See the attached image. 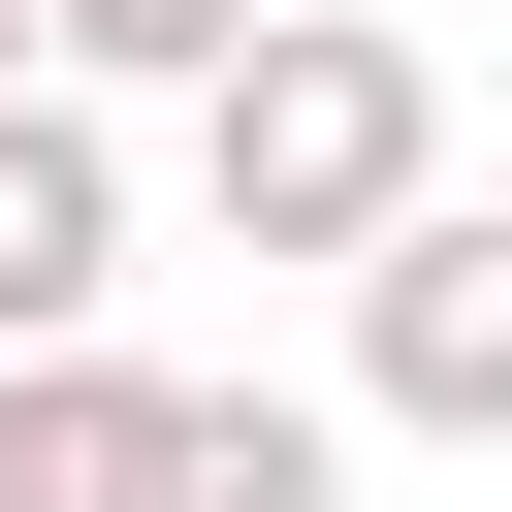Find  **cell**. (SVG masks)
<instances>
[{
  "mask_svg": "<svg viewBox=\"0 0 512 512\" xmlns=\"http://www.w3.org/2000/svg\"><path fill=\"white\" fill-rule=\"evenodd\" d=\"M96 320H128V128L0 96V352H96Z\"/></svg>",
  "mask_w": 512,
  "mask_h": 512,
  "instance_id": "obj_4",
  "label": "cell"
},
{
  "mask_svg": "<svg viewBox=\"0 0 512 512\" xmlns=\"http://www.w3.org/2000/svg\"><path fill=\"white\" fill-rule=\"evenodd\" d=\"M352 448H512V224L480 192H416L352 256Z\"/></svg>",
  "mask_w": 512,
  "mask_h": 512,
  "instance_id": "obj_3",
  "label": "cell"
},
{
  "mask_svg": "<svg viewBox=\"0 0 512 512\" xmlns=\"http://www.w3.org/2000/svg\"><path fill=\"white\" fill-rule=\"evenodd\" d=\"M0 512H352V416L320 384H160L96 320V352H0Z\"/></svg>",
  "mask_w": 512,
  "mask_h": 512,
  "instance_id": "obj_2",
  "label": "cell"
},
{
  "mask_svg": "<svg viewBox=\"0 0 512 512\" xmlns=\"http://www.w3.org/2000/svg\"><path fill=\"white\" fill-rule=\"evenodd\" d=\"M0 96H32V0H0Z\"/></svg>",
  "mask_w": 512,
  "mask_h": 512,
  "instance_id": "obj_6",
  "label": "cell"
},
{
  "mask_svg": "<svg viewBox=\"0 0 512 512\" xmlns=\"http://www.w3.org/2000/svg\"><path fill=\"white\" fill-rule=\"evenodd\" d=\"M416 192H448V64H416V0H288V32L192 64V224H224V256H320V288H352Z\"/></svg>",
  "mask_w": 512,
  "mask_h": 512,
  "instance_id": "obj_1",
  "label": "cell"
},
{
  "mask_svg": "<svg viewBox=\"0 0 512 512\" xmlns=\"http://www.w3.org/2000/svg\"><path fill=\"white\" fill-rule=\"evenodd\" d=\"M224 32H288V0H32V96H96V128H128V96H192Z\"/></svg>",
  "mask_w": 512,
  "mask_h": 512,
  "instance_id": "obj_5",
  "label": "cell"
}]
</instances>
